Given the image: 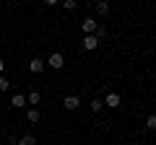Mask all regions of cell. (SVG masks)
<instances>
[{
    "label": "cell",
    "mask_w": 156,
    "mask_h": 145,
    "mask_svg": "<svg viewBox=\"0 0 156 145\" xmlns=\"http://www.w3.org/2000/svg\"><path fill=\"white\" fill-rule=\"evenodd\" d=\"M44 65H50V67H55V70H60V67L65 65V60H62V55H60V52H52V55L44 60Z\"/></svg>",
    "instance_id": "cell-1"
},
{
    "label": "cell",
    "mask_w": 156,
    "mask_h": 145,
    "mask_svg": "<svg viewBox=\"0 0 156 145\" xmlns=\"http://www.w3.org/2000/svg\"><path fill=\"white\" fill-rule=\"evenodd\" d=\"M62 106H65L68 112H76L78 106H81V99H78L76 93H70V96H65V99H62Z\"/></svg>",
    "instance_id": "cell-2"
},
{
    "label": "cell",
    "mask_w": 156,
    "mask_h": 145,
    "mask_svg": "<svg viewBox=\"0 0 156 145\" xmlns=\"http://www.w3.org/2000/svg\"><path fill=\"white\" fill-rule=\"evenodd\" d=\"M81 29H83L86 36H89V34H96V29H99V21H96V18H83Z\"/></svg>",
    "instance_id": "cell-3"
},
{
    "label": "cell",
    "mask_w": 156,
    "mask_h": 145,
    "mask_svg": "<svg viewBox=\"0 0 156 145\" xmlns=\"http://www.w3.org/2000/svg\"><path fill=\"white\" fill-rule=\"evenodd\" d=\"M44 60H42V57H34V60L31 62H29V70H31L34 72V75H39V72H44Z\"/></svg>",
    "instance_id": "cell-4"
},
{
    "label": "cell",
    "mask_w": 156,
    "mask_h": 145,
    "mask_svg": "<svg viewBox=\"0 0 156 145\" xmlns=\"http://www.w3.org/2000/svg\"><path fill=\"white\" fill-rule=\"evenodd\" d=\"M83 49H89V52L99 49V39H96L94 34H89V36H83Z\"/></svg>",
    "instance_id": "cell-5"
},
{
    "label": "cell",
    "mask_w": 156,
    "mask_h": 145,
    "mask_svg": "<svg viewBox=\"0 0 156 145\" xmlns=\"http://www.w3.org/2000/svg\"><path fill=\"white\" fill-rule=\"evenodd\" d=\"M101 104L109 106V109H117V106H120V93H115V91H112V93H107V99L101 101Z\"/></svg>",
    "instance_id": "cell-6"
},
{
    "label": "cell",
    "mask_w": 156,
    "mask_h": 145,
    "mask_svg": "<svg viewBox=\"0 0 156 145\" xmlns=\"http://www.w3.org/2000/svg\"><path fill=\"white\" fill-rule=\"evenodd\" d=\"M11 106H13V109H21V106H26V96L16 93V96L11 99Z\"/></svg>",
    "instance_id": "cell-7"
},
{
    "label": "cell",
    "mask_w": 156,
    "mask_h": 145,
    "mask_svg": "<svg viewBox=\"0 0 156 145\" xmlns=\"http://www.w3.org/2000/svg\"><path fill=\"white\" fill-rule=\"evenodd\" d=\"M94 8H96V13H99V16H107V13H109V3H104V0H99Z\"/></svg>",
    "instance_id": "cell-8"
},
{
    "label": "cell",
    "mask_w": 156,
    "mask_h": 145,
    "mask_svg": "<svg viewBox=\"0 0 156 145\" xmlns=\"http://www.w3.org/2000/svg\"><path fill=\"white\" fill-rule=\"evenodd\" d=\"M39 99H42V96H39V91H31V93L26 96V104H34V109H37V104H39Z\"/></svg>",
    "instance_id": "cell-9"
},
{
    "label": "cell",
    "mask_w": 156,
    "mask_h": 145,
    "mask_svg": "<svg viewBox=\"0 0 156 145\" xmlns=\"http://www.w3.org/2000/svg\"><path fill=\"white\" fill-rule=\"evenodd\" d=\"M16 145H37V137H34V135H23Z\"/></svg>",
    "instance_id": "cell-10"
},
{
    "label": "cell",
    "mask_w": 156,
    "mask_h": 145,
    "mask_svg": "<svg viewBox=\"0 0 156 145\" xmlns=\"http://www.w3.org/2000/svg\"><path fill=\"white\" fill-rule=\"evenodd\" d=\"M89 106H91V112H94V114H99L101 109H104V104H101V99H94V101H91Z\"/></svg>",
    "instance_id": "cell-11"
},
{
    "label": "cell",
    "mask_w": 156,
    "mask_h": 145,
    "mask_svg": "<svg viewBox=\"0 0 156 145\" xmlns=\"http://www.w3.org/2000/svg\"><path fill=\"white\" fill-rule=\"evenodd\" d=\"M26 119H29V122H39V109H29V112H26Z\"/></svg>",
    "instance_id": "cell-12"
},
{
    "label": "cell",
    "mask_w": 156,
    "mask_h": 145,
    "mask_svg": "<svg viewBox=\"0 0 156 145\" xmlns=\"http://www.w3.org/2000/svg\"><path fill=\"white\" fill-rule=\"evenodd\" d=\"M8 88H11V80L5 75H0V91H8Z\"/></svg>",
    "instance_id": "cell-13"
},
{
    "label": "cell",
    "mask_w": 156,
    "mask_h": 145,
    "mask_svg": "<svg viewBox=\"0 0 156 145\" xmlns=\"http://www.w3.org/2000/svg\"><path fill=\"white\" fill-rule=\"evenodd\" d=\"M146 127H148V130H154V127H156V117H154V114L146 119Z\"/></svg>",
    "instance_id": "cell-14"
},
{
    "label": "cell",
    "mask_w": 156,
    "mask_h": 145,
    "mask_svg": "<svg viewBox=\"0 0 156 145\" xmlns=\"http://www.w3.org/2000/svg\"><path fill=\"white\" fill-rule=\"evenodd\" d=\"M62 5H65L68 11H73V8H76V0H65V3H62Z\"/></svg>",
    "instance_id": "cell-15"
},
{
    "label": "cell",
    "mask_w": 156,
    "mask_h": 145,
    "mask_svg": "<svg viewBox=\"0 0 156 145\" xmlns=\"http://www.w3.org/2000/svg\"><path fill=\"white\" fill-rule=\"evenodd\" d=\"M3 70H5V62H3V57H0V72H3Z\"/></svg>",
    "instance_id": "cell-16"
}]
</instances>
